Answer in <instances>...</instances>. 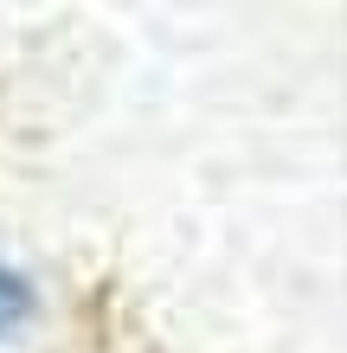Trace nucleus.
<instances>
[{
  "label": "nucleus",
  "mask_w": 347,
  "mask_h": 353,
  "mask_svg": "<svg viewBox=\"0 0 347 353\" xmlns=\"http://www.w3.org/2000/svg\"><path fill=\"white\" fill-rule=\"evenodd\" d=\"M26 308H32V296H26V276H19L13 263H0V341H7L13 327L26 321Z\"/></svg>",
  "instance_id": "1"
}]
</instances>
